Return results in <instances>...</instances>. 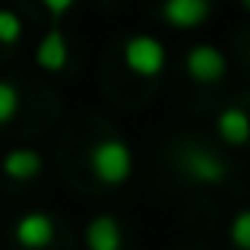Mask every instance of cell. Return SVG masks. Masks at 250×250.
Returning a JSON list of instances; mask_svg holds the SVG:
<instances>
[{"instance_id": "4fadbf2b", "label": "cell", "mask_w": 250, "mask_h": 250, "mask_svg": "<svg viewBox=\"0 0 250 250\" xmlns=\"http://www.w3.org/2000/svg\"><path fill=\"white\" fill-rule=\"evenodd\" d=\"M19 114V89L13 83L0 80V124H10Z\"/></svg>"}, {"instance_id": "9a60e30c", "label": "cell", "mask_w": 250, "mask_h": 250, "mask_svg": "<svg viewBox=\"0 0 250 250\" xmlns=\"http://www.w3.org/2000/svg\"><path fill=\"white\" fill-rule=\"evenodd\" d=\"M241 6H244V10L250 13V0H241Z\"/></svg>"}, {"instance_id": "ba28073f", "label": "cell", "mask_w": 250, "mask_h": 250, "mask_svg": "<svg viewBox=\"0 0 250 250\" xmlns=\"http://www.w3.org/2000/svg\"><path fill=\"white\" fill-rule=\"evenodd\" d=\"M124 247V228L117 215L98 212L85 222V250H121Z\"/></svg>"}, {"instance_id": "6da1fadb", "label": "cell", "mask_w": 250, "mask_h": 250, "mask_svg": "<svg viewBox=\"0 0 250 250\" xmlns=\"http://www.w3.org/2000/svg\"><path fill=\"white\" fill-rule=\"evenodd\" d=\"M133 149L124 136H102V140L92 143L89 149V171L95 174V181H102L104 187H121L133 177Z\"/></svg>"}, {"instance_id": "9c48e42d", "label": "cell", "mask_w": 250, "mask_h": 250, "mask_svg": "<svg viewBox=\"0 0 250 250\" xmlns=\"http://www.w3.org/2000/svg\"><path fill=\"white\" fill-rule=\"evenodd\" d=\"M215 136H219L225 146L241 149L250 143V114L241 104H231V108H222L215 114Z\"/></svg>"}, {"instance_id": "5bb4252c", "label": "cell", "mask_w": 250, "mask_h": 250, "mask_svg": "<svg viewBox=\"0 0 250 250\" xmlns=\"http://www.w3.org/2000/svg\"><path fill=\"white\" fill-rule=\"evenodd\" d=\"M42 6H44V10H48L54 19H61V16H67V13L76 6V0H42Z\"/></svg>"}, {"instance_id": "7a4b0ae2", "label": "cell", "mask_w": 250, "mask_h": 250, "mask_svg": "<svg viewBox=\"0 0 250 250\" xmlns=\"http://www.w3.org/2000/svg\"><path fill=\"white\" fill-rule=\"evenodd\" d=\"M177 168L187 181L200 187H222L231 174V165L209 146H184L177 152Z\"/></svg>"}, {"instance_id": "2e32d148", "label": "cell", "mask_w": 250, "mask_h": 250, "mask_svg": "<svg viewBox=\"0 0 250 250\" xmlns=\"http://www.w3.org/2000/svg\"><path fill=\"white\" fill-rule=\"evenodd\" d=\"M247 57H250V51H247Z\"/></svg>"}, {"instance_id": "3957f363", "label": "cell", "mask_w": 250, "mask_h": 250, "mask_svg": "<svg viewBox=\"0 0 250 250\" xmlns=\"http://www.w3.org/2000/svg\"><path fill=\"white\" fill-rule=\"evenodd\" d=\"M124 63L130 73L143 76V80H155L168 67V51L155 35L140 32V35H130L124 42Z\"/></svg>"}, {"instance_id": "8fae6325", "label": "cell", "mask_w": 250, "mask_h": 250, "mask_svg": "<svg viewBox=\"0 0 250 250\" xmlns=\"http://www.w3.org/2000/svg\"><path fill=\"white\" fill-rule=\"evenodd\" d=\"M19 38H22V19H19V13L10 10V6H0V44L13 48Z\"/></svg>"}, {"instance_id": "52a82bcc", "label": "cell", "mask_w": 250, "mask_h": 250, "mask_svg": "<svg viewBox=\"0 0 250 250\" xmlns=\"http://www.w3.org/2000/svg\"><path fill=\"white\" fill-rule=\"evenodd\" d=\"M35 63L38 70L44 73H63L70 63V48H67V38H63L61 25H51L35 44Z\"/></svg>"}, {"instance_id": "277c9868", "label": "cell", "mask_w": 250, "mask_h": 250, "mask_svg": "<svg viewBox=\"0 0 250 250\" xmlns=\"http://www.w3.org/2000/svg\"><path fill=\"white\" fill-rule=\"evenodd\" d=\"M184 70H187V76L193 83L212 85V83H219L222 76L228 73V57L222 54L215 44L200 42V44H193V48L187 51V57H184Z\"/></svg>"}, {"instance_id": "7c38bea8", "label": "cell", "mask_w": 250, "mask_h": 250, "mask_svg": "<svg viewBox=\"0 0 250 250\" xmlns=\"http://www.w3.org/2000/svg\"><path fill=\"white\" fill-rule=\"evenodd\" d=\"M228 238L238 250H250V209H238L228 225Z\"/></svg>"}, {"instance_id": "8992f818", "label": "cell", "mask_w": 250, "mask_h": 250, "mask_svg": "<svg viewBox=\"0 0 250 250\" xmlns=\"http://www.w3.org/2000/svg\"><path fill=\"white\" fill-rule=\"evenodd\" d=\"M159 16L177 32H193L212 16V0H162Z\"/></svg>"}, {"instance_id": "30bf717a", "label": "cell", "mask_w": 250, "mask_h": 250, "mask_svg": "<svg viewBox=\"0 0 250 250\" xmlns=\"http://www.w3.org/2000/svg\"><path fill=\"white\" fill-rule=\"evenodd\" d=\"M0 168H3V174L10 177V181H35L44 168V159H42V152L32 149V146H16L3 155Z\"/></svg>"}, {"instance_id": "5b68a950", "label": "cell", "mask_w": 250, "mask_h": 250, "mask_svg": "<svg viewBox=\"0 0 250 250\" xmlns=\"http://www.w3.org/2000/svg\"><path fill=\"white\" fill-rule=\"evenodd\" d=\"M54 234H57V225L48 212L42 209H32V212L19 215L16 225H13V241L25 250H44L54 244Z\"/></svg>"}]
</instances>
